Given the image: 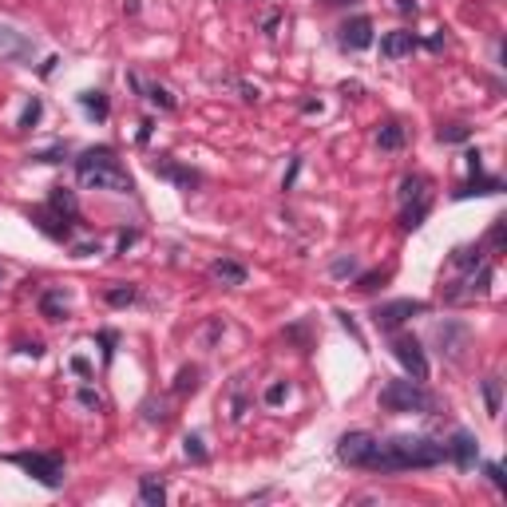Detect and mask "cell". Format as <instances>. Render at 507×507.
<instances>
[{"mask_svg": "<svg viewBox=\"0 0 507 507\" xmlns=\"http://www.w3.org/2000/svg\"><path fill=\"white\" fill-rule=\"evenodd\" d=\"M503 230H507V218H496L491 222V230H487V250H503Z\"/></svg>", "mask_w": 507, "mask_h": 507, "instance_id": "d590c367", "label": "cell"}, {"mask_svg": "<svg viewBox=\"0 0 507 507\" xmlns=\"http://www.w3.org/2000/svg\"><path fill=\"white\" fill-rule=\"evenodd\" d=\"M448 460V448L432 436H392V440H377L373 464L368 472H408V467H436Z\"/></svg>", "mask_w": 507, "mask_h": 507, "instance_id": "6da1fadb", "label": "cell"}, {"mask_svg": "<svg viewBox=\"0 0 507 507\" xmlns=\"http://www.w3.org/2000/svg\"><path fill=\"white\" fill-rule=\"evenodd\" d=\"M28 222L40 234H48L52 242H64V246H71V230H76V222H68V218H60L52 206H40V210H28Z\"/></svg>", "mask_w": 507, "mask_h": 507, "instance_id": "9c48e42d", "label": "cell"}, {"mask_svg": "<svg viewBox=\"0 0 507 507\" xmlns=\"http://www.w3.org/2000/svg\"><path fill=\"white\" fill-rule=\"evenodd\" d=\"M8 464H16L24 476H32L36 484L48 487V491L64 487V460L52 456V452H16V456H8Z\"/></svg>", "mask_w": 507, "mask_h": 507, "instance_id": "277c9868", "label": "cell"}, {"mask_svg": "<svg viewBox=\"0 0 507 507\" xmlns=\"http://www.w3.org/2000/svg\"><path fill=\"white\" fill-rule=\"evenodd\" d=\"M385 281H388V269H368V274H361L357 278V289L361 293H373V289L385 286Z\"/></svg>", "mask_w": 507, "mask_h": 507, "instance_id": "d6a6232c", "label": "cell"}, {"mask_svg": "<svg viewBox=\"0 0 507 507\" xmlns=\"http://www.w3.org/2000/svg\"><path fill=\"white\" fill-rule=\"evenodd\" d=\"M76 400H80V404H83V408H91V412H100V408H103L100 392H95V388H88V385H83V388H80V392H76Z\"/></svg>", "mask_w": 507, "mask_h": 507, "instance_id": "8d00e7d4", "label": "cell"}, {"mask_svg": "<svg viewBox=\"0 0 507 507\" xmlns=\"http://www.w3.org/2000/svg\"><path fill=\"white\" fill-rule=\"evenodd\" d=\"M151 170L159 175V179H167V182H175L179 190H194L202 182V175L199 170H190V167H179L175 159H167V155H159V159H151Z\"/></svg>", "mask_w": 507, "mask_h": 507, "instance_id": "30bf717a", "label": "cell"}, {"mask_svg": "<svg viewBox=\"0 0 507 507\" xmlns=\"http://www.w3.org/2000/svg\"><path fill=\"white\" fill-rule=\"evenodd\" d=\"M436 139L440 143H467L472 139V127H467V123H444V127L436 131Z\"/></svg>", "mask_w": 507, "mask_h": 507, "instance_id": "4316f807", "label": "cell"}, {"mask_svg": "<svg viewBox=\"0 0 507 507\" xmlns=\"http://www.w3.org/2000/svg\"><path fill=\"white\" fill-rule=\"evenodd\" d=\"M40 115H44V103H40V95H32V100L24 103V111H21V120H16V127H21V131H32L36 123H40Z\"/></svg>", "mask_w": 507, "mask_h": 507, "instance_id": "484cf974", "label": "cell"}, {"mask_svg": "<svg viewBox=\"0 0 507 507\" xmlns=\"http://www.w3.org/2000/svg\"><path fill=\"white\" fill-rule=\"evenodd\" d=\"M21 353H24V357H44V345H40V341H24Z\"/></svg>", "mask_w": 507, "mask_h": 507, "instance_id": "f6af8a7d", "label": "cell"}, {"mask_svg": "<svg viewBox=\"0 0 507 507\" xmlns=\"http://www.w3.org/2000/svg\"><path fill=\"white\" fill-rule=\"evenodd\" d=\"M262 28H266V32L278 28V12H266V16H262Z\"/></svg>", "mask_w": 507, "mask_h": 507, "instance_id": "681fc988", "label": "cell"}, {"mask_svg": "<svg viewBox=\"0 0 507 507\" xmlns=\"http://www.w3.org/2000/svg\"><path fill=\"white\" fill-rule=\"evenodd\" d=\"M321 4H357V0H321Z\"/></svg>", "mask_w": 507, "mask_h": 507, "instance_id": "db71d44e", "label": "cell"}, {"mask_svg": "<svg viewBox=\"0 0 507 507\" xmlns=\"http://www.w3.org/2000/svg\"><path fill=\"white\" fill-rule=\"evenodd\" d=\"M103 301H107V305H115V309H127V305H135V301H139V289L127 286V281H120V286L103 289Z\"/></svg>", "mask_w": 507, "mask_h": 507, "instance_id": "7402d4cb", "label": "cell"}, {"mask_svg": "<svg viewBox=\"0 0 507 507\" xmlns=\"http://www.w3.org/2000/svg\"><path fill=\"white\" fill-rule=\"evenodd\" d=\"M32 159L36 163H64L68 159V143H56V147H48V151H36Z\"/></svg>", "mask_w": 507, "mask_h": 507, "instance_id": "836d02e7", "label": "cell"}, {"mask_svg": "<svg viewBox=\"0 0 507 507\" xmlns=\"http://www.w3.org/2000/svg\"><path fill=\"white\" fill-rule=\"evenodd\" d=\"M194 388H199V368H194V365H182L179 377H175V392H179V397H187V392H194Z\"/></svg>", "mask_w": 507, "mask_h": 507, "instance_id": "f546056e", "label": "cell"}, {"mask_svg": "<svg viewBox=\"0 0 507 507\" xmlns=\"http://www.w3.org/2000/svg\"><path fill=\"white\" fill-rule=\"evenodd\" d=\"M428 218V202H412V206L400 210V230H416Z\"/></svg>", "mask_w": 507, "mask_h": 507, "instance_id": "83f0119b", "label": "cell"}, {"mask_svg": "<svg viewBox=\"0 0 507 507\" xmlns=\"http://www.w3.org/2000/svg\"><path fill=\"white\" fill-rule=\"evenodd\" d=\"M373 452H377V436H373V432H345V436L337 440V460L349 467H365L368 472Z\"/></svg>", "mask_w": 507, "mask_h": 507, "instance_id": "52a82bcc", "label": "cell"}, {"mask_svg": "<svg viewBox=\"0 0 507 507\" xmlns=\"http://www.w3.org/2000/svg\"><path fill=\"white\" fill-rule=\"evenodd\" d=\"M448 460L460 467V472H467V467H476L479 460V440L472 436V432H452V440H448Z\"/></svg>", "mask_w": 507, "mask_h": 507, "instance_id": "8fae6325", "label": "cell"}, {"mask_svg": "<svg viewBox=\"0 0 507 507\" xmlns=\"http://www.w3.org/2000/svg\"><path fill=\"white\" fill-rule=\"evenodd\" d=\"M484 476L491 479V487H496V491H503V487H507V479H503V467H499V464H484Z\"/></svg>", "mask_w": 507, "mask_h": 507, "instance_id": "f35d334b", "label": "cell"}, {"mask_svg": "<svg viewBox=\"0 0 507 507\" xmlns=\"http://www.w3.org/2000/svg\"><path fill=\"white\" fill-rule=\"evenodd\" d=\"M182 452H187V460H194V464H206V460H210L202 436H194V432H187V436H182Z\"/></svg>", "mask_w": 507, "mask_h": 507, "instance_id": "f1b7e54d", "label": "cell"}, {"mask_svg": "<svg viewBox=\"0 0 507 507\" xmlns=\"http://www.w3.org/2000/svg\"><path fill=\"white\" fill-rule=\"evenodd\" d=\"M76 179L80 187L91 190H111V194H131L135 190V179L127 175V167L120 163V155L111 147H88L76 155Z\"/></svg>", "mask_w": 507, "mask_h": 507, "instance_id": "7a4b0ae2", "label": "cell"}, {"mask_svg": "<svg viewBox=\"0 0 507 507\" xmlns=\"http://www.w3.org/2000/svg\"><path fill=\"white\" fill-rule=\"evenodd\" d=\"M167 416H170V412H167L163 400H155V397L143 400V420H147V424H167Z\"/></svg>", "mask_w": 507, "mask_h": 507, "instance_id": "1f68e13d", "label": "cell"}, {"mask_svg": "<svg viewBox=\"0 0 507 507\" xmlns=\"http://www.w3.org/2000/svg\"><path fill=\"white\" fill-rule=\"evenodd\" d=\"M479 392H484V404L491 416H499V404H503V380L499 377H487L484 385H479Z\"/></svg>", "mask_w": 507, "mask_h": 507, "instance_id": "cb8c5ba5", "label": "cell"}, {"mask_svg": "<svg viewBox=\"0 0 507 507\" xmlns=\"http://www.w3.org/2000/svg\"><path fill=\"white\" fill-rule=\"evenodd\" d=\"M286 397H289V385H286V380H274V385L266 388V397H262V400H266L269 408H278Z\"/></svg>", "mask_w": 507, "mask_h": 507, "instance_id": "e575fe53", "label": "cell"}, {"mask_svg": "<svg viewBox=\"0 0 507 507\" xmlns=\"http://www.w3.org/2000/svg\"><path fill=\"white\" fill-rule=\"evenodd\" d=\"M48 206L60 214V218H68V222H80V199H76V190H68V187H52V194H48Z\"/></svg>", "mask_w": 507, "mask_h": 507, "instance_id": "2e32d148", "label": "cell"}, {"mask_svg": "<svg viewBox=\"0 0 507 507\" xmlns=\"http://www.w3.org/2000/svg\"><path fill=\"white\" fill-rule=\"evenodd\" d=\"M298 170H301V159H298V155H293V159H289V170H286V179H281V187H286V190H293V182H298Z\"/></svg>", "mask_w": 507, "mask_h": 507, "instance_id": "ab89813d", "label": "cell"}, {"mask_svg": "<svg viewBox=\"0 0 507 507\" xmlns=\"http://www.w3.org/2000/svg\"><path fill=\"white\" fill-rule=\"evenodd\" d=\"M380 408L385 412H436V397L424 388V380H388L380 388Z\"/></svg>", "mask_w": 507, "mask_h": 507, "instance_id": "3957f363", "label": "cell"}, {"mask_svg": "<svg viewBox=\"0 0 507 507\" xmlns=\"http://www.w3.org/2000/svg\"><path fill=\"white\" fill-rule=\"evenodd\" d=\"M337 321H341V325L349 329V333H353V337H357V345H361V341H365V337H361V329H357V321H353V313H345V309H337Z\"/></svg>", "mask_w": 507, "mask_h": 507, "instance_id": "60d3db41", "label": "cell"}, {"mask_svg": "<svg viewBox=\"0 0 507 507\" xmlns=\"http://www.w3.org/2000/svg\"><path fill=\"white\" fill-rule=\"evenodd\" d=\"M76 100H80V107L88 111V120H95V123H103V120L111 115V103H107V95H103V91H80Z\"/></svg>", "mask_w": 507, "mask_h": 507, "instance_id": "ffe728a7", "label": "cell"}, {"mask_svg": "<svg viewBox=\"0 0 507 507\" xmlns=\"http://www.w3.org/2000/svg\"><path fill=\"white\" fill-rule=\"evenodd\" d=\"M397 8H400V12H412V16H416V0H397Z\"/></svg>", "mask_w": 507, "mask_h": 507, "instance_id": "816d5d0a", "label": "cell"}, {"mask_svg": "<svg viewBox=\"0 0 507 507\" xmlns=\"http://www.w3.org/2000/svg\"><path fill=\"white\" fill-rule=\"evenodd\" d=\"M484 262V246H456L452 250V266L456 269H476Z\"/></svg>", "mask_w": 507, "mask_h": 507, "instance_id": "d4e9b609", "label": "cell"}, {"mask_svg": "<svg viewBox=\"0 0 507 507\" xmlns=\"http://www.w3.org/2000/svg\"><path fill=\"white\" fill-rule=\"evenodd\" d=\"M416 48H420V36H416V32L397 28V32H388V36H380V56H385V60H400V56H412Z\"/></svg>", "mask_w": 507, "mask_h": 507, "instance_id": "4fadbf2b", "label": "cell"}, {"mask_svg": "<svg viewBox=\"0 0 507 507\" xmlns=\"http://www.w3.org/2000/svg\"><path fill=\"white\" fill-rule=\"evenodd\" d=\"M503 190V179H496V175H472V179L464 182V187H456V199L464 202V199H484V194H499Z\"/></svg>", "mask_w": 507, "mask_h": 507, "instance_id": "5bb4252c", "label": "cell"}, {"mask_svg": "<svg viewBox=\"0 0 507 507\" xmlns=\"http://www.w3.org/2000/svg\"><path fill=\"white\" fill-rule=\"evenodd\" d=\"M100 345H103V365H111V361H115V333H111V329L100 333Z\"/></svg>", "mask_w": 507, "mask_h": 507, "instance_id": "74e56055", "label": "cell"}, {"mask_svg": "<svg viewBox=\"0 0 507 507\" xmlns=\"http://www.w3.org/2000/svg\"><path fill=\"white\" fill-rule=\"evenodd\" d=\"M40 313L48 321H68L71 305H68V298H64V289H44L40 293Z\"/></svg>", "mask_w": 507, "mask_h": 507, "instance_id": "e0dca14e", "label": "cell"}, {"mask_svg": "<svg viewBox=\"0 0 507 507\" xmlns=\"http://www.w3.org/2000/svg\"><path fill=\"white\" fill-rule=\"evenodd\" d=\"M301 111H305V115H313V111H317V115H321V100H305V103H301Z\"/></svg>", "mask_w": 507, "mask_h": 507, "instance_id": "f907efd6", "label": "cell"}, {"mask_svg": "<svg viewBox=\"0 0 507 507\" xmlns=\"http://www.w3.org/2000/svg\"><path fill=\"white\" fill-rule=\"evenodd\" d=\"M139 95H143V100H151L159 111H175V107H179V100H175V95H170V91L163 88V83H143Z\"/></svg>", "mask_w": 507, "mask_h": 507, "instance_id": "603a6c76", "label": "cell"}, {"mask_svg": "<svg viewBox=\"0 0 507 507\" xmlns=\"http://www.w3.org/2000/svg\"><path fill=\"white\" fill-rule=\"evenodd\" d=\"M151 135H155V120H143V123H139V135H135V139H139V147H147Z\"/></svg>", "mask_w": 507, "mask_h": 507, "instance_id": "7bdbcfd3", "label": "cell"}, {"mask_svg": "<svg viewBox=\"0 0 507 507\" xmlns=\"http://www.w3.org/2000/svg\"><path fill=\"white\" fill-rule=\"evenodd\" d=\"M210 278L218 281V286H246V266L234 258H218V262H210Z\"/></svg>", "mask_w": 507, "mask_h": 507, "instance_id": "9a60e30c", "label": "cell"}, {"mask_svg": "<svg viewBox=\"0 0 507 507\" xmlns=\"http://www.w3.org/2000/svg\"><path fill=\"white\" fill-rule=\"evenodd\" d=\"M412 202H428L424 175H404V179H400V206H412Z\"/></svg>", "mask_w": 507, "mask_h": 507, "instance_id": "ac0fdd59", "label": "cell"}, {"mask_svg": "<svg viewBox=\"0 0 507 507\" xmlns=\"http://www.w3.org/2000/svg\"><path fill=\"white\" fill-rule=\"evenodd\" d=\"M491 278H496V269L487 266V262H479L476 269H464V278L452 281V286L444 289V301L448 305H464V301L484 298L487 289H491Z\"/></svg>", "mask_w": 507, "mask_h": 507, "instance_id": "5b68a950", "label": "cell"}, {"mask_svg": "<svg viewBox=\"0 0 507 507\" xmlns=\"http://www.w3.org/2000/svg\"><path fill=\"white\" fill-rule=\"evenodd\" d=\"M392 357L404 365V373H408L412 380H428V357H424V349H420L416 337L397 333V337H392Z\"/></svg>", "mask_w": 507, "mask_h": 507, "instance_id": "ba28073f", "label": "cell"}, {"mask_svg": "<svg viewBox=\"0 0 507 507\" xmlns=\"http://www.w3.org/2000/svg\"><path fill=\"white\" fill-rule=\"evenodd\" d=\"M76 258H91V254H100V242H80V246H71Z\"/></svg>", "mask_w": 507, "mask_h": 507, "instance_id": "b9f144b4", "label": "cell"}, {"mask_svg": "<svg viewBox=\"0 0 507 507\" xmlns=\"http://www.w3.org/2000/svg\"><path fill=\"white\" fill-rule=\"evenodd\" d=\"M139 503H147V507L167 503V484H163V476H143L139 479Z\"/></svg>", "mask_w": 507, "mask_h": 507, "instance_id": "44dd1931", "label": "cell"}, {"mask_svg": "<svg viewBox=\"0 0 507 507\" xmlns=\"http://www.w3.org/2000/svg\"><path fill=\"white\" fill-rule=\"evenodd\" d=\"M123 12H131V16H135V12H139V0H123Z\"/></svg>", "mask_w": 507, "mask_h": 507, "instance_id": "f5cc1de1", "label": "cell"}, {"mask_svg": "<svg viewBox=\"0 0 507 507\" xmlns=\"http://www.w3.org/2000/svg\"><path fill=\"white\" fill-rule=\"evenodd\" d=\"M135 238H139L135 230H123V234H120V254H127V250L135 246Z\"/></svg>", "mask_w": 507, "mask_h": 507, "instance_id": "bcb514c9", "label": "cell"}, {"mask_svg": "<svg viewBox=\"0 0 507 507\" xmlns=\"http://www.w3.org/2000/svg\"><path fill=\"white\" fill-rule=\"evenodd\" d=\"M464 159H467V170H472V175H479V170H484V155H479V151H467Z\"/></svg>", "mask_w": 507, "mask_h": 507, "instance_id": "ee69618b", "label": "cell"}, {"mask_svg": "<svg viewBox=\"0 0 507 507\" xmlns=\"http://www.w3.org/2000/svg\"><path fill=\"white\" fill-rule=\"evenodd\" d=\"M404 143H408V131L400 127L397 120H388V123H380L377 127V147L380 151H400Z\"/></svg>", "mask_w": 507, "mask_h": 507, "instance_id": "d6986e66", "label": "cell"}, {"mask_svg": "<svg viewBox=\"0 0 507 507\" xmlns=\"http://www.w3.org/2000/svg\"><path fill=\"white\" fill-rule=\"evenodd\" d=\"M238 91H242V100H246V103H258V95H262V91L250 88V83H238Z\"/></svg>", "mask_w": 507, "mask_h": 507, "instance_id": "c3c4849f", "label": "cell"}, {"mask_svg": "<svg viewBox=\"0 0 507 507\" xmlns=\"http://www.w3.org/2000/svg\"><path fill=\"white\" fill-rule=\"evenodd\" d=\"M71 368H76L80 377H91V361L88 357H71Z\"/></svg>", "mask_w": 507, "mask_h": 507, "instance_id": "7dc6e473", "label": "cell"}, {"mask_svg": "<svg viewBox=\"0 0 507 507\" xmlns=\"http://www.w3.org/2000/svg\"><path fill=\"white\" fill-rule=\"evenodd\" d=\"M341 48L345 52H365V48H373V21L368 16H353V21H345L341 24Z\"/></svg>", "mask_w": 507, "mask_h": 507, "instance_id": "7c38bea8", "label": "cell"}, {"mask_svg": "<svg viewBox=\"0 0 507 507\" xmlns=\"http://www.w3.org/2000/svg\"><path fill=\"white\" fill-rule=\"evenodd\" d=\"M329 274H333V278H357V258H353V254L333 258L329 262Z\"/></svg>", "mask_w": 507, "mask_h": 507, "instance_id": "4dcf8cb0", "label": "cell"}, {"mask_svg": "<svg viewBox=\"0 0 507 507\" xmlns=\"http://www.w3.org/2000/svg\"><path fill=\"white\" fill-rule=\"evenodd\" d=\"M420 313H428V301H416V298H397V301H380L368 317H373V325L380 329V333H392V329H400L408 317H420Z\"/></svg>", "mask_w": 507, "mask_h": 507, "instance_id": "8992f818", "label": "cell"}]
</instances>
